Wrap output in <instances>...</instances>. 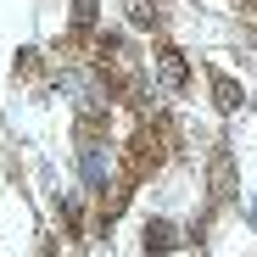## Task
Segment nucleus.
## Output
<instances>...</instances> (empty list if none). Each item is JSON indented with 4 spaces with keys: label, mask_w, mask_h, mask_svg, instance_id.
<instances>
[{
    "label": "nucleus",
    "mask_w": 257,
    "mask_h": 257,
    "mask_svg": "<svg viewBox=\"0 0 257 257\" xmlns=\"http://www.w3.org/2000/svg\"><path fill=\"white\" fill-rule=\"evenodd\" d=\"M157 67H162V78H168V90H185V84H190V67H185V56H179L174 45H157Z\"/></svg>",
    "instance_id": "obj_1"
},
{
    "label": "nucleus",
    "mask_w": 257,
    "mask_h": 257,
    "mask_svg": "<svg viewBox=\"0 0 257 257\" xmlns=\"http://www.w3.org/2000/svg\"><path fill=\"white\" fill-rule=\"evenodd\" d=\"M174 240H179V235H174V224H162V218H157V224L146 229V251H151V257H157V251H168Z\"/></svg>",
    "instance_id": "obj_2"
},
{
    "label": "nucleus",
    "mask_w": 257,
    "mask_h": 257,
    "mask_svg": "<svg viewBox=\"0 0 257 257\" xmlns=\"http://www.w3.org/2000/svg\"><path fill=\"white\" fill-rule=\"evenodd\" d=\"M212 95H218V106H224V112H235V106H240L235 78H224V73H212Z\"/></svg>",
    "instance_id": "obj_3"
},
{
    "label": "nucleus",
    "mask_w": 257,
    "mask_h": 257,
    "mask_svg": "<svg viewBox=\"0 0 257 257\" xmlns=\"http://www.w3.org/2000/svg\"><path fill=\"white\" fill-rule=\"evenodd\" d=\"M73 23L90 28V23H95V0H73Z\"/></svg>",
    "instance_id": "obj_4"
},
{
    "label": "nucleus",
    "mask_w": 257,
    "mask_h": 257,
    "mask_svg": "<svg viewBox=\"0 0 257 257\" xmlns=\"http://www.w3.org/2000/svg\"><path fill=\"white\" fill-rule=\"evenodd\" d=\"M128 17H135L140 28H151V23H157V17H151V6H146V0H128Z\"/></svg>",
    "instance_id": "obj_5"
}]
</instances>
